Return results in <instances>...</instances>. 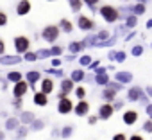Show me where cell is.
I'll return each instance as SVG.
<instances>
[{"label": "cell", "mask_w": 152, "mask_h": 140, "mask_svg": "<svg viewBox=\"0 0 152 140\" xmlns=\"http://www.w3.org/2000/svg\"><path fill=\"white\" fill-rule=\"evenodd\" d=\"M106 70H107V68H104V66H100V68H97V74H106Z\"/></svg>", "instance_id": "obj_52"}, {"label": "cell", "mask_w": 152, "mask_h": 140, "mask_svg": "<svg viewBox=\"0 0 152 140\" xmlns=\"http://www.w3.org/2000/svg\"><path fill=\"white\" fill-rule=\"evenodd\" d=\"M27 135H29V127L20 124V126H18V129H16V136H15V138H16V140H25V138H27Z\"/></svg>", "instance_id": "obj_22"}, {"label": "cell", "mask_w": 152, "mask_h": 140, "mask_svg": "<svg viewBox=\"0 0 152 140\" xmlns=\"http://www.w3.org/2000/svg\"><path fill=\"white\" fill-rule=\"evenodd\" d=\"M7 22H9V16H7V13L0 9V27H6V25H7Z\"/></svg>", "instance_id": "obj_29"}, {"label": "cell", "mask_w": 152, "mask_h": 140, "mask_svg": "<svg viewBox=\"0 0 152 140\" xmlns=\"http://www.w3.org/2000/svg\"><path fill=\"white\" fill-rule=\"evenodd\" d=\"M147 113H148V117L152 119V104H148V106H147Z\"/></svg>", "instance_id": "obj_50"}, {"label": "cell", "mask_w": 152, "mask_h": 140, "mask_svg": "<svg viewBox=\"0 0 152 140\" xmlns=\"http://www.w3.org/2000/svg\"><path fill=\"white\" fill-rule=\"evenodd\" d=\"M59 133H61V129H57V127H54L50 135H52V136H59Z\"/></svg>", "instance_id": "obj_49"}, {"label": "cell", "mask_w": 152, "mask_h": 140, "mask_svg": "<svg viewBox=\"0 0 152 140\" xmlns=\"http://www.w3.org/2000/svg\"><path fill=\"white\" fill-rule=\"evenodd\" d=\"M143 95V90L141 88H138V86H134V88H131L129 92H127V97H129V101H140V97Z\"/></svg>", "instance_id": "obj_17"}, {"label": "cell", "mask_w": 152, "mask_h": 140, "mask_svg": "<svg viewBox=\"0 0 152 140\" xmlns=\"http://www.w3.org/2000/svg\"><path fill=\"white\" fill-rule=\"evenodd\" d=\"M0 81H2V74H0Z\"/></svg>", "instance_id": "obj_59"}, {"label": "cell", "mask_w": 152, "mask_h": 140, "mask_svg": "<svg viewBox=\"0 0 152 140\" xmlns=\"http://www.w3.org/2000/svg\"><path fill=\"white\" fill-rule=\"evenodd\" d=\"M129 140H143V136H140V135H132Z\"/></svg>", "instance_id": "obj_51"}, {"label": "cell", "mask_w": 152, "mask_h": 140, "mask_svg": "<svg viewBox=\"0 0 152 140\" xmlns=\"http://www.w3.org/2000/svg\"><path fill=\"white\" fill-rule=\"evenodd\" d=\"M111 106H113V110H120V108L124 106V102H122V101H116V102H115V104H111Z\"/></svg>", "instance_id": "obj_47"}, {"label": "cell", "mask_w": 152, "mask_h": 140, "mask_svg": "<svg viewBox=\"0 0 152 140\" xmlns=\"http://www.w3.org/2000/svg\"><path fill=\"white\" fill-rule=\"evenodd\" d=\"M41 94H45V95H48V94H52L54 92V81L52 79H43L41 81V90H39Z\"/></svg>", "instance_id": "obj_14"}, {"label": "cell", "mask_w": 152, "mask_h": 140, "mask_svg": "<svg viewBox=\"0 0 152 140\" xmlns=\"http://www.w3.org/2000/svg\"><path fill=\"white\" fill-rule=\"evenodd\" d=\"M22 106H23V99H15L13 101V108L15 110H22Z\"/></svg>", "instance_id": "obj_42"}, {"label": "cell", "mask_w": 152, "mask_h": 140, "mask_svg": "<svg viewBox=\"0 0 152 140\" xmlns=\"http://www.w3.org/2000/svg\"><path fill=\"white\" fill-rule=\"evenodd\" d=\"M143 129H145V131H148V133H152V120H148V122H145V126H143Z\"/></svg>", "instance_id": "obj_45"}, {"label": "cell", "mask_w": 152, "mask_h": 140, "mask_svg": "<svg viewBox=\"0 0 152 140\" xmlns=\"http://www.w3.org/2000/svg\"><path fill=\"white\" fill-rule=\"evenodd\" d=\"M50 50V56H61L63 54V47H59V45H56V47H52V49H48Z\"/></svg>", "instance_id": "obj_32"}, {"label": "cell", "mask_w": 152, "mask_h": 140, "mask_svg": "<svg viewBox=\"0 0 152 140\" xmlns=\"http://www.w3.org/2000/svg\"><path fill=\"white\" fill-rule=\"evenodd\" d=\"M138 24V18L134 16V15H131V16H127V20H125V25L127 27H134Z\"/></svg>", "instance_id": "obj_31"}, {"label": "cell", "mask_w": 152, "mask_h": 140, "mask_svg": "<svg viewBox=\"0 0 152 140\" xmlns=\"http://www.w3.org/2000/svg\"><path fill=\"white\" fill-rule=\"evenodd\" d=\"M59 34H61V31H59L57 25H47V27H43V31H41V38H43L47 43H54V41H57Z\"/></svg>", "instance_id": "obj_1"}, {"label": "cell", "mask_w": 152, "mask_h": 140, "mask_svg": "<svg viewBox=\"0 0 152 140\" xmlns=\"http://www.w3.org/2000/svg\"><path fill=\"white\" fill-rule=\"evenodd\" d=\"M6 54V41L0 38V56H4Z\"/></svg>", "instance_id": "obj_44"}, {"label": "cell", "mask_w": 152, "mask_h": 140, "mask_svg": "<svg viewBox=\"0 0 152 140\" xmlns=\"http://www.w3.org/2000/svg\"><path fill=\"white\" fill-rule=\"evenodd\" d=\"M22 63V56H2L0 57V65H16Z\"/></svg>", "instance_id": "obj_15"}, {"label": "cell", "mask_w": 152, "mask_h": 140, "mask_svg": "<svg viewBox=\"0 0 152 140\" xmlns=\"http://www.w3.org/2000/svg\"><path fill=\"white\" fill-rule=\"evenodd\" d=\"M34 119H36V115H34L32 111H29V110L22 111V113H20V117H18V120H20V124H22V126H31V124L34 122Z\"/></svg>", "instance_id": "obj_7"}, {"label": "cell", "mask_w": 152, "mask_h": 140, "mask_svg": "<svg viewBox=\"0 0 152 140\" xmlns=\"http://www.w3.org/2000/svg\"><path fill=\"white\" fill-rule=\"evenodd\" d=\"M147 95H150V97H152V86H147Z\"/></svg>", "instance_id": "obj_56"}, {"label": "cell", "mask_w": 152, "mask_h": 140, "mask_svg": "<svg viewBox=\"0 0 152 140\" xmlns=\"http://www.w3.org/2000/svg\"><path fill=\"white\" fill-rule=\"evenodd\" d=\"M115 95H116V92H115V90H111V88H106V90H104V94H102V97H104V99H107V101L115 99Z\"/></svg>", "instance_id": "obj_30"}, {"label": "cell", "mask_w": 152, "mask_h": 140, "mask_svg": "<svg viewBox=\"0 0 152 140\" xmlns=\"http://www.w3.org/2000/svg\"><path fill=\"white\" fill-rule=\"evenodd\" d=\"M95 81L99 85H107L109 83V76H106V74H95Z\"/></svg>", "instance_id": "obj_27"}, {"label": "cell", "mask_w": 152, "mask_h": 140, "mask_svg": "<svg viewBox=\"0 0 152 140\" xmlns=\"http://www.w3.org/2000/svg\"><path fill=\"white\" fill-rule=\"evenodd\" d=\"M116 41V38H109V40H106V41H102V43H99L97 47H109V45H113Z\"/></svg>", "instance_id": "obj_40"}, {"label": "cell", "mask_w": 152, "mask_h": 140, "mask_svg": "<svg viewBox=\"0 0 152 140\" xmlns=\"http://www.w3.org/2000/svg\"><path fill=\"white\" fill-rule=\"evenodd\" d=\"M125 2H127V0H125Z\"/></svg>", "instance_id": "obj_61"}, {"label": "cell", "mask_w": 152, "mask_h": 140, "mask_svg": "<svg viewBox=\"0 0 152 140\" xmlns=\"http://www.w3.org/2000/svg\"><path fill=\"white\" fill-rule=\"evenodd\" d=\"M99 66V61H91V65H90V68H97Z\"/></svg>", "instance_id": "obj_53"}, {"label": "cell", "mask_w": 152, "mask_h": 140, "mask_svg": "<svg viewBox=\"0 0 152 140\" xmlns=\"http://www.w3.org/2000/svg\"><path fill=\"white\" fill-rule=\"evenodd\" d=\"M72 110H73V104H72V101H70L68 97L59 99V102H57V111H59L61 115H66V113H70Z\"/></svg>", "instance_id": "obj_5"}, {"label": "cell", "mask_w": 152, "mask_h": 140, "mask_svg": "<svg viewBox=\"0 0 152 140\" xmlns=\"http://www.w3.org/2000/svg\"><path fill=\"white\" fill-rule=\"evenodd\" d=\"M47 72L48 74H56V76H63V70H59V68H48Z\"/></svg>", "instance_id": "obj_43"}, {"label": "cell", "mask_w": 152, "mask_h": 140, "mask_svg": "<svg viewBox=\"0 0 152 140\" xmlns=\"http://www.w3.org/2000/svg\"><path fill=\"white\" fill-rule=\"evenodd\" d=\"M113 106L111 104H102L100 108H99V117L102 119V120H106V119H109L111 115H113Z\"/></svg>", "instance_id": "obj_12"}, {"label": "cell", "mask_w": 152, "mask_h": 140, "mask_svg": "<svg viewBox=\"0 0 152 140\" xmlns=\"http://www.w3.org/2000/svg\"><path fill=\"white\" fill-rule=\"evenodd\" d=\"M47 2H54V0H47Z\"/></svg>", "instance_id": "obj_60"}, {"label": "cell", "mask_w": 152, "mask_h": 140, "mask_svg": "<svg viewBox=\"0 0 152 140\" xmlns=\"http://www.w3.org/2000/svg\"><path fill=\"white\" fill-rule=\"evenodd\" d=\"M39 72L38 70H31V72H27V76H25V81H27V85H29V88H34L36 86V83L39 81Z\"/></svg>", "instance_id": "obj_8"}, {"label": "cell", "mask_w": 152, "mask_h": 140, "mask_svg": "<svg viewBox=\"0 0 152 140\" xmlns=\"http://www.w3.org/2000/svg\"><path fill=\"white\" fill-rule=\"evenodd\" d=\"M136 119H138V113H136V111H132V110L124 113V122H125L127 126H132V124L136 122Z\"/></svg>", "instance_id": "obj_20"}, {"label": "cell", "mask_w": 152, "mask_h": 140, "mask_svg": "<svg viewBox=\"0 0 152 140\" xmlns=\"http://www.w3.org/2000/svg\"><path fill=\"white\" fill-rule=\"evenodd\" d=\"M79 63H81L83 66H90V65H91V57H90V56H83V57L79 59Z\"/></svg>", "instance_id": "obj_36"}, {"label": "cell", "mask_w": 152, "mask_h": 140, "mask_svg": "<svg viewBox=\"0 0 152 140\" xmlns=\"http://www.w3.org/2000/svg\"><path fill=\"white\" fill-rule=\"evenodd\" d=\"M88 122H90V124H95V122H97V117H90Z\"/></svg>", "instance_id": "obj_54"}, {"label": "cell", "mask_w": 152, "mask_h": 140, "mask_svg": "<svg viewBox=\"0 0 152 140\" xmlns=\"http://www.w3.org/2000/svg\"><path fill=\"white\" fill-rule=\"evenodd\" d=\"M115 79H116V83L124 85V83L132 81V74H131V72H116V74H115Z\"/></svg>", "instance_id": "obj_16"}, {"label": "cell", "mask_w": 152, "mask_h": 140, "mask_svg": "<svg viewBox=\"0 0 152 140\" xmlns=\"http://www.w3.org/2000/svg\"><path fill=\"white\" fill-rule=\"evenodd\" d=\"M115 59H116V63L125 61V52H115Z\"/></svg>", "instance_id": "obj_41"}, {"label": "cell", "mask_w": 152, "mask_h": 140, "mask_svg": "<svg viewBox=\"0 0 152 140\" xmlns=\"http://www.w3.org/2000/svg\"><path fill=\"white\" fill-rule=\"evenodd\" d=\"M0 140H6V131L0 129Z\"/></svg>", "instance_id": "obj_55"}, {"label": "cell", "mask_w": 152, "mask_h": 140, "mask_svg": "<svg viewBox=\"0 0 152 140\" xmlns=\"http://www.w3.org/2000/svg\"><path fill=\"white\" fill-rule=\"evenodd\" d=\"M73 111H75V115L84 117V115L90 111V104H88L86 101H79V104H75V106H73Z\"/></svg>", "instance_id": "obj_9"}, {"label": "cell", "mask_w": 152, "mask_h": 140, "mask_svg": "<svg viewBox=\"0 0 152 140\" xmlns=\"http://www.w3.org/2000/svg\"><path fill=\"white\" fill-rule=\"evenodd\" d=\"M59 31H64L66 34H70V32H73V25H72V22L70 20H66V18H63L61 22H59Z\"/></svg>", "instance_id": "obj_19"}, {"label": "cell", "mask_w": 152, "mask_h": 140, "mask_svg": "<svg viewBox=\"0 0 152 140\" xmlns=\"http://www.w3.org/2000/svg\"><path fill=\"white\" fill-rule=\"evenodd\" d=\"M83 49H84V43H83V41H72V43L68 45V50L72 52V56L77 54V52H81Z\"/></svg>", "instance_id": "obj_21"}, {"label": "cell", "mask_w": 152, "mask_h": 140, "mask_svg": "<svg viewBox=\"0 0 152 140\" xmlns=\"http://www.w3.org/2000/svg\"><path fill=\"white\" fill-rule=\"evenodd\" d=\"M77 25H79V29H83V31H90V29L95 27L93 20H90L88 16H79V18H77Z\"/></svg>", "instance_id": "obj_10"}, {"label": "cell", "mask_w": 152, "mask_h": 140, "mask_svg": "<svg viewBox=\"0 0 152 140\" xmlns=\"http://www.w3.org/2000/svg\"><path fill=\"white\" fill-rule=\"evenodd\" d=\"M147 27H152V20H148V22H147Z\"/></svg>", "instance_id": "obj_57"}, {"label": "cell", "mask_w": 152, "mask_h": 140, "mask_svg": "<svg viewBox=\"0 0 152 140\" xmlns=\"http://www.w3.org/2000/svg\"><path fill=\"white\" fill-rule=\"evenodd\" d=\"M22 59L23 61H29V63H32V61H38V56H36V52H25L23 56H22Z\"/></svg>", "instance_id": "obj_26"}, {"label": "cell", "mask_w": 152, "mask_h": 140, "mask_svg": "<svg viewBox=\"0 0 152 140\" xmlns=\"http://www.w3.org/2000/svg\"><path fill=\"white\" fill-rule=\"evenodd\" d=\"M31 9H32V6H31L29 0H20V2L16 4V15H18V16H25V15H29Z\"/></svg>", "instance_id": "obj_6"}, {"label": "cell", "mask_w": 152, "mask_h": 140, "mask_svg": "<svg viewBox=\"0 0 152 140\" xmlns=\"http://www.w3.org/2000/svg\"><path fill=\"white\" fill-rule=\"evenodd\" d=\"M13 43H15V52H16V56H23L25 52H29L31 40H29L27 36H16V38L13 40Z\"/></svg>", "instance_id": "obj_2"}, {"label": "cell", "mask_w": 152, "mask_h": 140, "mask_svg": "<svg viewBox=\"0 0 152 140\" xmlns=\"http://www.w3.org/2000/svg\"><path fill=\"white\" fill-rule=\"evenodd\" d=\"M106 86H107V88H111V90H115V92L122 90V85H120V83H111V81H109V83H107Z\"/></svg>", "instance_id": "obj_38"}, {"label": "cell", "mask_w": 152, "mask_h": 140, "mask_svg": "<svg viewBox=\"0 0 152 140\" xmlns=\"http://www.w3.org/2000/svg\"><path fill=\"white\" fill-rule=\"evenodd\" d=\"M27 92H29V85H27L25 79L15 83V86H13V95H15V99H23V95H25Z\"/></svg>", "instance_id": "obj_4"}, {"label": "cell", "mask_w": 152, "mask_h": 140, "mask_svg": "<svg viewBox=\"0 0 152 140\" xmlns=\"http://www.w3.org/2000/svg\"><path fill=\"white\" fill-rule=\"evenodd\" d=\"M43 127H45V120H43V119H34V122L29 126L31 131H41Z\"/></svg>", "instance_id": "obj_23"}, {"label": "cell", "mask_w": 152, "mask_h": 140, "mask_svg": "<svg viewBox=\"0 0 152 140\" xmlns=\"http://www.w3.org/2000/svg\"><path fill=\"white\" fill-rule=\"evenodd\" d=\"M59 135H61L63 138H70V136L73 135V126H66V127H63Z\"/></svg>", "instance_id": "obj_28"}, {"label": "cell", "mask_w": 152, "mask_h": 140, "mask_svg": "<svg viewBox=\"0 0 152 140\" xmlns=\"http://www.w3.org/2000/svg\"><path fill=\"white\" fill-rule=\"evenodd\" d=\"M32 101H34V104L36 106H47L48 104V95H45V94H41V92H36L34 94V97H32Z\"/></svg>", "instance_id": "obj_13"}, {"label": "cell", "mask_w": 152, "mask_h": 140, "mask_svg": "<svg viewBox=\"0 0 152 140\" xmlns=\"http://www.w3.org/2000/svg\"><path fill=\"white\" fill-rule=\"evenodd\" d=\"M113 140H127V138H125V135L118 133V135H115V136H113Z\"/></svg>", "instance_id": "obj_48"}, {"label": "cell", "mask_w": 152, "mask_h": 140, "mask_svg": "<svg viewBox=\"0 0 152 140\" xmlns=\"http://www.w3.org/2000/svg\"><path fill=\"white\" fill-rule=\"evenodd\" d=\"M138 2H140V4H145V2H147V0H138Z\"/></svg>", "instance_id": "obj_58"}, {"label": "cell", "mask_w": 152, "mask_h": 140, "mask_svg": "<svg viewBox=\"0 0 152 140\" xmlns=\"http://www.w3.org/2000/svg\"><path fill=\"white\" fill-rule=\"evenodd\" d=\"M83 2H84L91 11H95V4H99V0H83Z\"/></svg>", "instance_id": "obj_39"}, {"label": "cell", "mask_w": 152, "mask_h": 140, "mask_svg": "<svg viewBox=\"0 0 152 140\" xmlns=\"http://www.w3.org/2000/svg\"><path fill=\"white\" fill-rule=\"evenodd\" d=\"M59 65H61V59H59V57H54V59H52V66H54V68H57Z\"/></svg>", "instance_id": "obj_46"}, {"label": "cell", "mask_w": 152, "mask_h": 140, "mask_svg": "<svg viewBox=\"0 0 152 140\" xmlns=\"http://www.w3.org/2000/svg\"><path fill=\"white\" fill-rule=\"evenodd\" d=\"M75 95H77L81 101L84 99V95H86V88H83V86H79V88H75Z\"/></svg>", "instance_id": "obj_34"}, {"label": "cell", "mask_w": 152, "mask_h": 140, "mask_svg": "<svg viewBox=\"0 0 152 140\" xmlns=\"http://www.w3.org/2000/svg\"><path fill=\"white\" fill-rule=\"evenodd\" d=\"M18 126H20L18 117H7V119H6V122H4L6 131H16V129H18Z\"/></svg>", "instance_id": "obj_11"}, {"label": "cell", "mask_w": 152, "mask_h": 140, "mask_svg": "<svg viewBox=\"0 0 152 140\" xmlns=\"http://www.w3.org/2000/svg\"><path fill=\"white\" fill-rule=\"evenodd\" d=\"M36 56H38V59H39V57H48V56H50V50H48V49H41V50L36 52Z\"/></svg>", "instance_id": "obj_35"}, {"label": "cell", "mask_w": 152, "mask_h": 140, "mask_svg": "<svg viewBox=\"0 0 152 140\" xmlns=\"http://www.w3.org/2000/svg\"><path fill=\"white\" fill-rule=\"evenodd\" d=\"M83 79H84V72H83V70H73V72H72V77H70L72 83H79Z\"/></svg>", "instance_id": "obj_24"}, {"label": "cell", "mask_w": 152, "mask_h": 140, "mask_svg": "<svg viewBox=\"0 0 152 140\" xmlns=\"http://www.w3.org/2000/svg\"><path fill=\"white\" fill-rule=\"evenodd\" d=\"M131 52H132V56H141L143 54V47L141 45H136V47H132Z\"/></svg>", "instance_id": "obj_37"}, {"label": "cell", "mask_w": 152, "mask_h": 140, "mask_svg": "<svg viewBox=\"0 0 152 140\" xmlns=\"http://www.w3.org/2000/svg\"><path fill=\"white\" fill-rule=\"evenodd\" d=\"M68 4H70V9L73 13H79L83 7V0H68Z\"/></svg>", "instance_id": "obj_25"}, {"label": "cell", "mask_w": 152, "mask_h": 140, "mask_svg": "<svg viewBox=\"0 0 152 140\" xmlns=\"http://www.w3.org/2000/svg\"><path fill=\"white\" fill-rule=\"evenodd\" d=\"M7 83H18V81H22L23 79V76H22V72H18V70H11V72H7Z\"/></svg>", "instance_id": "obj_18"}, {"label": "cell", "mask_w": 152, "mask_h": 140, "mask_svg": "<svg viewBox=\"0 0 152 140\" xmlns=\"http://www.w3.org/2000/svg\"><path fill=\"white\" fill-rule=\"evenodd\" d=\"M100 15H102V18H104L106 22H109V24H115V22L118 20V11H116L113 6H102V7H100Z\"/></svg>", "instance_id": "obj_3"}, {"label": "cell", "mask_w": 152, "mask_h": 140, "mask_svg": "<svg viewBox=\"0 0 152 140\" xmlns=\"http://www.w3.org/2000/svg\"><path fill=\"white\" fill-rule=\"evenodd\" d=\"M132 11H134V16H136V15H143V13H145V4H136Z\"/></svg>", "instance_id": "obj_33"}]
</instances>
